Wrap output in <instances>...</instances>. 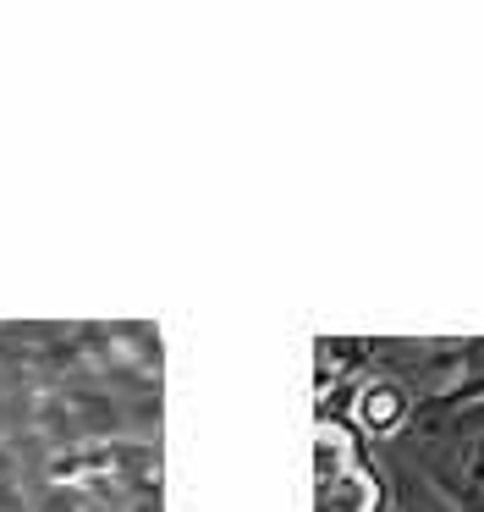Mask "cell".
<instances>
[{
  "label": "cell",
  "mask_w": 484,
  "mask_h": 512,
  "mask_svg": "<svg viewBox=\"0 0 484 512\" xmlns=\"http://www.w3.org/2000/svg\"><path fill=\"white\" fill-rule=\"evenodd\" d=\"M374 457H380V479H385V512H451L407 457H396L391 446H374Z\"/></svg>",
  "instance_id": "obj_1"
}]
</instances>
